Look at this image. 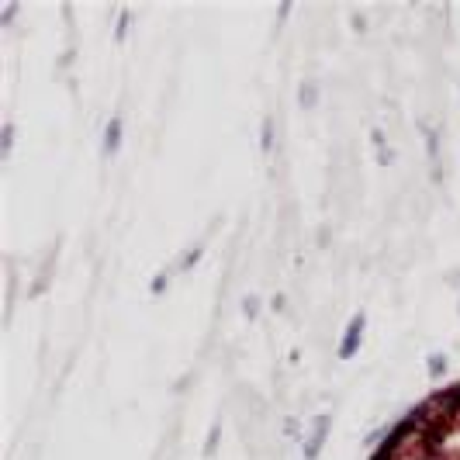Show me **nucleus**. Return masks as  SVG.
I'll return each mask as SVG.
<instances>
[{
    "label": "nucleus",
    "mask_w": 460,
    "mask_h": 460,
    "mask_svg": "<svg viewBox=\"0 0 460 460\" xmlns=\"http://www.w3.org/2000/svg\"><path fill=\"white\" fill-rule=\"evenodd\" d=\"M270 146H274V122L267 118L263 122V149H270Z\"/></svg>",
    "instance_id": "obj_5"
},
{
    "label": "nucleus",
    "mask_w": 460,
    "mask_h": 460,
    "mask_svg": "<svg viewBox=\"0 0 460 460\" xmlns=\"http://www.w3.org/2000/svg\"><path fill=\"white\" fill-rule=\"evenodd\" d=\"M198 260H201V250H191V253H187V256H184V263H180V267L187 270V267H194Z\"/></svg>",
    "instance_id": "obj_8"
},
{
    "label": "nucleus",
    "mask_w": 460,
    "mask_h": 460,
    "mask_svg": "<svg viewBox=\"0 0 460 460\" xmlns=\"http://www.w3.org/2000/svg\"><path fill=\"white\" fill-rule=\"evenodd\" d=\"M167 284H170V277H167V274H160V277L153 281V294H163V288H167Z\"/></svg>",
    "instance_id": "obj_9"
},
{
    "label": "nucleus",
    "mask_w": 460,
    "mask_h": 460,
    "mask_svg": "<svg viewBox=\"0 0 460 460\" xmlns=\"http://www.w3.org/2000/svg\"><path fill=\"white\" fill-rule=\"evenodd\" d=\"M215 447H218V426H211V436H208V447H205V454H215Z\"/></svg>",
    "instance_id": "obj_7"
},
{
    "label": "nucleus",
    "mask_w": 460,
    "mask_h": 460,
    "mask_svg": "<svg viewBox=\"0 0 460 460\" xmlns=\"http://www.w3.org/2000/svg\"><path fill=\"white\" fill-rule=\"evenodd\" d=\"M122 146V118H111L104 128V153H118Z\"/></svg>",
    "instance_id": "obj_2"
},
{
    "label": "nucleus",
    "mask_w": 460,
    "mask_h": 460,
    "mask_svg": "<svg viewBox=\"0 0 460 460\" xmlns=\"http://www.w3.org/2000/svg\"><path fill=\"white\" fill-rule=\"evenodd\" d=\"M440 374H447V357H443V353H433V357H429V377H440Z\"/></svg>",
    "instance_id": "obj_3"
},
{
    "label": "nucleus",
    "mask_w": 460,
    "mask_h": 460,
    "mask_svg": "<svg viewBox=\"0 0 460 460\" xmlns=\"http://www.w3.org/2000/svg\"><path fill=\"white\" fill-rule=\"evenodd\" d=\"M11 146H14V125L7 122L4 125V153H11Z\"/></svg>",
    "instance_id": "obj_6"
},
{
    "label": "nucleus",
    "mask_w": 460,
    "mask_h": 460,
    "mask_svg": "<svg viewBox=\"0 0 460 460\" xmlns=\"http://www.w3.org/2000/svg\"><path fill=\"white\" fill-rule=\"evenodd\" d=\"M298 101H301L305 108H312V104H315V87H312V84L301 87V90H298Z\"/></svg>",
    "instance_id": "obj_4"
},
{
    "label": "nucleus",
    "mask_w": 460,
    "mask_h": 460,
    "mask_svg": "<svg viewBox=\"0 0 460 460\" xmlns=\"http://www.w3.org/2000/svg\"><path fill=\"white\" fill-rule=\"evenodd\" d=\"M243 312H246V315H256V298H246V301H243Z\"/></svg>",
    "instance_id": "obj_10"
},
{
    "label": "nucleus",
    "mask_w": 460,
    "mask_h": 460,
    "mask_svg": "<svg viewBox=\"0 0 460 460\" xmlns=\"http://www.w3.org/2000/svg\"><path fill=\"white\" fill-rule=\"evenodd\" d=\"M364 326H367V319L364 315H353L350 319V326H346V336H343V343H339V360H350L353 353H357V346H360V339H364Z\"/></svg>",
    "instance_id": "obj_1"
}]
</instances>
